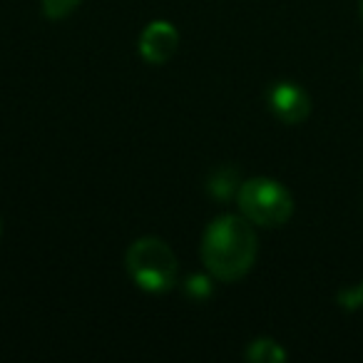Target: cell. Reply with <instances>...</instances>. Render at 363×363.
<instances>
[{
    "mask_svg": "<svg viewBox=\"0 0 363 363\" xmlns=\"http://www.w3.org/2000/svg\"><path fill=\"white\" fill-rule=\"evenodd\" d=\"M358 13H361V21H363V0H358Z\"/></svg>",
    "mask_w": 363,
    "mask_h": 363,
    "instance_id": "cell-8",
    "label": "cell"
},
{
    "mask_svg": "<svg viewBox=\"0 0 363 363\" xmlns=\"http://www.w3.org/2000/svg\"><path fill=\"white\" fill-rule=\"evenodd\" d=\"M140 55L145 57L150 65H164L174 57L177 48H179V33L172 23L167 21H152L145 30L140 33Z\"/></svg>",
    "mask_w": 363,
    "mask_h": 363,
    "instance_id": "cell-5",
    "label": "cell"
},
{
    "mask_svg": "<svg viewBox=\"0 0 363 363\" xmlns=\"http://www.w3.org/2000/svg\"><path fill=\"white\" fill-rule=\"evenodd\" d=\"M82 0H40L43 16L50 21H65L80 8Z\"/></svg>",
    "mask_w": 363,
    "mask_h": 363,
    "instance_id": "cell-7",
    "label": "cell"
},
{
    "mask_svg": "<svg viewBox=\"0 0 363 363\" xmlns=\"http://www.w3.org/2000/svg\"><path fill=\"white\" fill-rule=\"evenodd\" d=\"M361 75H363V70H361Z\"/></svg>",
    "mask_w": 363,
    "mask_h": 363,
    "instance_id": "cell-10",
    "label": "cell"
},
{
    "mask_svg": "<svg viewBox=\"0 0 363 363\" xmlns=\"http://www.w3.org/2000/svg\"><path fill=\"white\" fill-rule=\"evenodd\" d=\"M127 274L130 279L150 294H164L177 284V254L169 249V244L157 237H142L130 244L127 249Z\"/></svg>",
    "mask_w": 363,
    "mask_h": 363,
    "instance_id": "cell-2",
    "label": "cell"
},
{
    "mask_svg": "<svg viewBox=\"0 0 363 363\" xmlns=\"http://www.w3.org/2000/svg\"><path fill=\"white\" fill-rule=\"evenodd\" d=\"M237 204L242 217L264 229H277L291 219L294 197L281 182L269 177H254L239 184Z\"/></svg>",
    "mask_w": 363,
    "mask_h": 363,
    "instance_id": "cell-3",
    "label": "cell"
},
{
    "mask_svg": "<svg viewBox=\"0 0 363 363\" xmlns=\"http://www.w3.org/2000/svg\"><path fill=\"white\" fill-rule=\"evenodd\" d=\"M0 234H3V222H0Z\"/></svg>",
    "mask_w": 363,
    "mask_h": 363,
    "instance_id": "cell-9",
    "label": "cell"
},
{
    "mask_svg": "<svg viewBox=\"0 0 363 363\" xmlns=\"http://www.w3.org/2000/svg\"><path fill=\"white\" fill-rule=\"evenodd\" d=\"M247 358L254 363H281L286 361V351L274 338H254L247 348Z\"/></svg>",
    "mask_w": 363,
    "mask_h": 363,
    "instance_id": "cell-6",
    "label": "cell"
},
{
    "mask_svg": "<svg viewBox=\"0 0 363 363\" xmlns=\"http://www.w3.org/2000/svg\"><path fill=\"white\" fill-rule=\"evenodd\" d=\"M259 254V239L247 217L222 214L202 237V264L217 281L232 284L247 277Z\"/></svg>",
    "mask_w": 363,
    "mask_h": 363,
    "instance_id": "cell-1",
    "label": "cell"
},
{
    "mask_svg": "<svg viewBox=\"0 0 363 363\" xmlns=\"http://www.w3.org/2000/svg\"><path fill=\"white\" fill-rule=\"evenodd\" d=\"M267 102L272 115L284 125H301L311 115V97L296 82H274L267 92Z\"/></svg>",
    "mask_w": 363,
    "mask_h": 363,
    "instance_id": "cell-4",
    "label": "cell"
}]
</instances>
